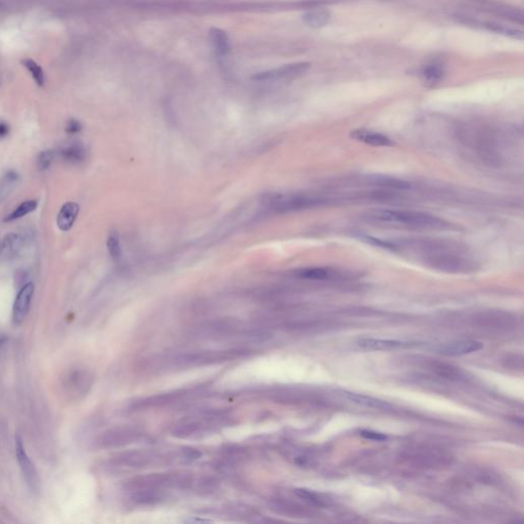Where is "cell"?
Listing matches in <instances>:
<instances>
[{"label":"cell","mask_w":524,"mask_h":524,"mask_svg":"<svg viewBox=\"0 0 524 524\" xmlns=\"http://www.w3.org/2000/svg\"><path fill=\"white\" fill-rule=\"evenodd\" d=\"M249 354H251V350L247 349L171 352L146 358L142 362L140 369L150 374H162L198 366L223 364L237 358H245Z\"/></svg>","instance_id":"obj_1"},{"label":"cell","mask_w":524,"mask_h":524,"mask_svg":"<svg viewBox=\"0 0 524 524\" xmlns=\"http://www.w3.org/2000/svg\"><path fill=\"white\" fill-rule=\"evenodd\" d=\"M194 479L186 474H151L134 478L125 484V492L136 505H155L166 500L171 490H190Z\"/></svg>","instance_id":"obj_2"},{"label":"cell","mask_w":524,"mask_h":524,"mask_svg":"<svg viewBox=\"0 0 524 524\" xmlns=\"http://www.w3.org/2000/svg\"><path fill=\"white\" fill-rule=\"evenodd\" d=\"M418 250L430 266L449 273H461L474 266L469 256L457 246L445 242H423Z\"/></svg>","instance_id":"obj_3"},{"label":"cell","mask_w":524,"mask_h":524,"mask_svg":"<svg viewBox=\"0 0 524 524\" xmlns=\"http://www.w3.org/2000/svg\"><path fill=\"white\" fill-rule=\"evenodd\" d=\"M366 219L371 223L399 225L412 229H445L449 227V223L439 217L413 210H374L366 215Z\"/></svg>","instance_id":"obj_4"},{"label":"cell","mask_w":524,"mask_h":524,"mask_svg":"<svg viewBox=\"0 0 524 524\" xmlns=\"http://www.w3.org/2000/svg\"><path fill=\"white\" fill-rule=\"evenodd\" d=\"M229 423V417L221 413H204L184 418L173 428L176 438H197L217 432Z\"/></svg>","instance_id":"obj_5"},{"label":"cell","mask_w":524,"mask_h":524,"mask_svg":"<svg viewBox=\"0 0 524 524\" xmlns=\"http://www.w3.org/2000/svg\"><path fill=\"white\" fill-rule=\"evenodd\" d=\"M176 460L184 462L182 449L175 453H163L154 449H136V451H125L115 458V463L121 467L145 469V468L166 465Z\"/></svg>","instance_id":"obj_6"},{"label":"cell","mask_w":524,"mask_h":524,"mask_svg":"<svg viewBox=\"0 0 524 524\" xmlns=\"http://www.w3.org/2000/svg\"><path fill=\"white\" fill-rule=\"evenodd\" d=\"M146 434L140 428L132 426H120L112 428L101 436L99 445L105 449L126 447L134 445L145 438Z\"/></svg>","instance_id":"obj_7"},{"label":"cell","mask_w":524,"mask_h":524,"mask_svg":"<svg viewBox=\"0 0 524 524\" xmlns=\"http://www.w3.org/2000/svg\"><path fill=\"white\" fill-rule=\"evenodd\" d=\"M269 206L273 210L279 212L287 211L302 210V209L312 208L322 203L320 199L306 195H277L271 197L269 200Z\"/></svg>","instance_id":"obj_8"},{"label":"cell","mask_w":524,"mask_h":524,"mask_svg":"<svg viewBox=\"0 0 524 524\" xmlns=\"http://www.w3.org/2000/svg\"><path fill=\"white\" fill-rule=\"evenodd\" d=\"M14 449H16V461L20 466L27 486L32 492H38L39 488H40V479H39L38 473H37L36 468L34 467L28 453H27L23 439L18 436H16V439H14Z\"/></svg>","instance_id":"obj_9"},{"label":"cell","mask_w":524,"mask_h":524,"mask_svg":"<svg viewBox=\"0 0 524 524\" xmlns=\"http://www.w3.org/2000/svg\"><path fill=\"white\" fill-rule=\"evenodd\" d=\"M190 393V391H175V392L161 393V395L136 399V401H132V405L129 406V410L130 411L138 412L162 408L164 406L178 403L184 397H188Z\"/></svg>","instance_id":"obj_10"},{"label":"cell","mask_w":524,"mask_h":524,"mask_svg":"<svg viewBox=\"0 0 524 524\" xmlns=\"http://www.w3.org/2000/svg\"><path fill=\"white\" fill-rule=\"evenodd\" d=\"M35 286L32 282H28L20 288L14 306H12V320L16 325L24 322L30 310L31 302L34 295Z\"/></svg>","instance_id":"obj_11"},{"label":"cell","mask_w":524,"mask_h":524,"mask_svg":"<svg viewBox=\"0 0 524 524\" xmlns=\"http://www.w3.org/2000/svg\"><path fill=\"white\" fill-rule=\"evenodd\" d=\"M310 63H297L292 65L284 66V67L277 68V69L271 70V71L263 72L254 76L253 79L258 82H277L282 79H292V78L298 77L305 73L310 69Z\"/></svg>","instance_id":"obj_12"},{"label":"cell","mask_w":524,"mask_h":524,"mask_svg":"<svg viewBox=\"0 0 524 524\" xmlns=\"http://www.w3.org/2000/svg\"><path fill=\"white\" fill-rule=\"evenodd\" d=\"M29 237L18 233H10L3 238L0 244V256L4 262H12L18 258L27 244Z\"/></svg>","instance_id":"obj_13"},{"label":"cell","mask_w":524,"mask_h":524,"mask_svg":"<svg viewBox=\"0 0 524 524\" xmlns=\"http://www.w3.org/2000/svg\"><path fill=\"white\" fill-rule=\"evenodd\" d=\"M482 347H484V345L479 342V341L463 340L439 345L434 350H436L437 353L442 354V355L445 356H461L478 351Z\"/></svg>","instance_id":"obj_14"},{"label":"cell","mask_w":524,"mask_h":524,"mask_svg":"<svg viewBox=\"0 0 524 524\" xmlns=\"http://www.w3.org/2000/svg\"><path fill=\"white\" fill-rule=\"evenodd\" d=\"M411 342L393 339L364 338L358 341V347L369 351H379V350H393L407 349L412 347Z\"/></svg>","instance_id":"obj_15"},{"label":"cell","mask_w":524,"mask_h":524,"mask_svg":"<svg viewBox=\"0 0 524 524\" xmlns=\"http://www.w3.org/2000/svg\"><path fill=\"white\" fill-rule=\"evenodd\" d=\"M350 136L353 140H358V142H362V144L368 145V146L372 147H391L393 146V142L385 136V134H380V132H373V130L364 129V128H360V129L353 130L350 132Z\"/></svg>","instance_id":"obj_16"},{"label":"cell","mask_w":524,"mask_h":524,"mask_svg":"<svg viewBox=\"0 0 524 524\" xmlns=\"http://www.w3.org/2000/svg\"><path fill=\"white\" fill-rule=\"evenodd\" d=\"M80 206L76 202H67L62 206L57 217V225L62 232H68L73 227Z\"/></svg>","instance_id":"obj_17"},{"label":"cell","mask_w":524,"mask_h":524,"mask_svg":"<svg viewBox=\"0 0 524 524\" xmlns=\"http://www.w3.org/2000/svg\"><path fill=\"white\" fill-rule=\"evenodd\" d=\"M343 399H347L350 403H356L358 406H364L366 408H373V409L386 410L390 409L391 406L380 399H374L368 395H358V393L349 392V391H342L339 393Z\"/></svg>","instance_id":"obj_18"},{"label":"cell","mask_w":524,"mask_h":524,"mask_svg":"<svg viewBox=\"0 0 524 524\" xmlns=\"http://www.w3.org/2000/svg\"><path fill=\"white\" fill-rule=\"evenodd\" d=\"M60 157L70 164H79L86 158V150L80 142H72L59 151Z\"/></svg>","instance_id":"obj_19"},{"label":"cell","mask_w":524,"mask_h":524,"mask_svg":"<svg viewBox=\"0 0 524 524\" xmlns=\"http://www.w3.org/2000/svg\"><path fill=\"white\" fill-rule=\"evenodd\" d=\"M330 18L331 12L328 10L316 8L304 14L303 22L312 28H321L328 24Z\"/></svg>","instance_id":"obj_20"},{"label":"cell","mask_w":524,"mask_h":524,"mask_svg":"<svg viewBox=\"0 0 524 524\" xmlns=\"http://www.w3.org/2000/svg\"><path fill=\"white\" fill-rule=\"evenodd\" d=\"M18 179L20 177L18 173L14 171H6L0 177V202L6 200L14 192V188L18 186Z\"/></svg>","instance_id":"obj_21"},{"label":"cell","mask_w":524,"mask_h":524,"mask_svg":"<svg viewBox=\"0 0 524 524\" xmlns=\"http://www.w3.org/2000/svg\"><path fill=\"white\" fill-rule=\"evenodd\" d=\"M211 42L219 55H227L229 53V41L227 33L219 28H212L209 32Z\"/></svg>","instance_id":"obj_22"},{"label":"cell","mask_w":524,"mask_h":524,"mask_svg":"<svg viewBox=\"0 0 524 524\" xmlns=\"http://www.w3.org/2000/svg\"><path fill=\"white\" fill-rule=\"evenodd\" d=\"M38 207V201L27 200L21 203L18 207L14 209L8 216L4 219L5 223H12V221H18L30 213L34 212Z\"/></svg>","instance_id":"obj_23"},{"label":"cell","mask_w":524,"mask_h":524,"mask_svg":"<svg viewBox=\"0 0 524 524\" xmlns=\"http://www.w3.org/2000/svg\"><path fill=\"white\" fill-rule=\"evenodd\" d=\"M421 74L426 84L434 86L442 79L443 75H445V69L440 64L434 63L432 65L425 66L422 70Z\"/></svg>","instance_id":"obj_24"},{"label":"cell","mask_w":524,"mask_h":524,"mask_svg":"<svg viewBox=\"0 0 524 524\" xmlns=\"http://www.w3.org/2000/svg\"><path fill=\"white\" fill-rule=\"evenodd\" d=\"M23 66L28 70L30 75L34 79L35 84L38 86H43L45 84V74L40 65L36 63L34 60L25 59L22 61Z\"/></svg>","instance_id":"obj_25"},{"label":"cell","mask_w":524,"mask_h":524,"mask_svg":"<svg viewBox=\"0 0 524 524\" xmlns=\"http://www.w3.org/2000/svg\"><path fill=\"white\" fill-rule=\"evenodd\" d=\"M297 275L301 279H312V281H324L330 277V273L322 267H308L297 271Z\"/></svg>","instance_id":"obj_26"},{"label":"cell","mask_w":524,"mask_h":524,"mask_svg":"<svg viewBox=\"0 0 524 524\" xmlns=\"http://www.w3.org/2000/svg\"><path fill=\"white\" fill-rule=\"evenodd\" d=\"M107 247L108 250H109V254L110 256H111L112 260L117 262V260H119L120 258H121L122 251L121 245H120L119 236H118V234L115 233V232L110 233L107 240Z\"/></svg>","instance_id":"obj_27"},{"label":"cell","mask_w":524,"mask_h":524,"mask_svg":"<svg viewBox=\"0 0 524 524\" xmlns=\"http://www.w3.org/2000/svg\"><path fill=\"white\" fill-rule=\"evenodd\" d=\"M296 496L299 497L302 500L306 501L314 506L323 507L325 505V501L319 496L316 492L312 490H305V488H297L295 490Z\"/></svg>","instance_id":"obj_28"},{"label":"cell","mask_w":524,"mask_h":524,"mask_svg":"<svg viewBox=\"0 0 524 524\" xmlns=\"http://www.w3.org/2000/svg\"><path fill=\"white\" fill-rule=\"evenodd\" d=\"M55 153L51 150L42 151L37 158V166L41 171H47L51 167L53 159H55Z\"/></svg>","instance_id":"obj_29"},{"label":"cell","mask_w":524,"mask_h":524,"mask_svg":"<svg viewBox=\"0 0 524 524\" xmlns=\"http://www.w3.org/2000/svg\"><path fill=\"white\" fill-rule=\"evenodd\" d=\"M360 436L364 437V438L371 439V440H387V436H385V434H379V432H372V430H362V432H360Z\"/></svg>","instance_id":"obj_30"},{"label":"cell","mask_w":524,"mask_h":524,"mask_svg":"<svg viewBox=\"0 0 524 524\" xmlns=\"http://www.w3.org/2000/svg\"><path fill=\"white\" fill-rule=\"evenodd\" d=\"M82 125L78 120L70 119L66 125V132L69 134H76L82 132Z\"/></svg>","instance_id":"obj_31"},{"label":"cell","mask_w":524,"mask_h":524,"mask_svg":"<svg viewBox=\"0 0 524 524\" xmlns=\"http://www.w3.org/2000/svg\"><path fill=\"white\" fill-rule=\"evenodd\" d=\"M27 277H28V275H27L26 271H24V269H18V271H16V275H14L16 284L18 283V285H21V287L24 286L25 284L28 283Z\"/></svg>","instance_id":"obj_32"},{"label":"cell","mask_w":524,"mask_h":524,"mask_svg":"<svg viewBox=\"0 0 524 524\" xmlns=\"http://www.w3.org/2000/svg\"><path fill=\"white\" fill-rule=\"evenodd\" d=\"M10 134V125L3 120L0 119V140H3Z\"/></svg>","instance_id":"obj_33"}]
</instances>
